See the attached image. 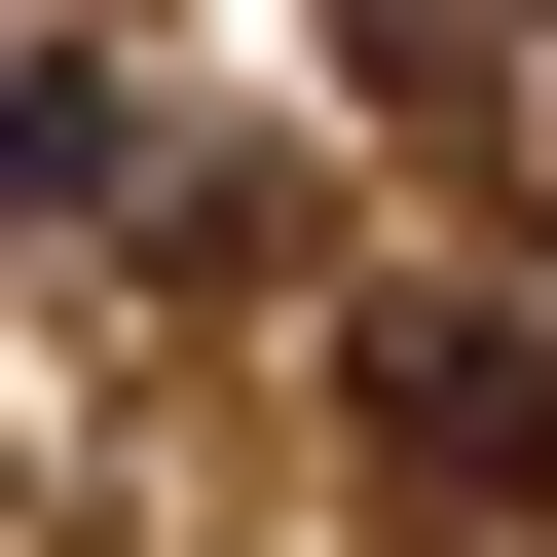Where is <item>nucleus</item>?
Returning <instances> with one entry per match:
<instances>
[{
  "instance_id": "f257e3e1",
  "label": "nucleus",
  "mask_w": 557,
  "mask_h": 557,
  "mask_svg": "<svg viewBox=\"0 0 557 557\" xmlns=\"http://www.w3.org/2000/svg\"><path fill=\"white\" fill-rule=\"evenodd\" d=\"M335 446H372L409 557H557V335L520 298H372L335 335Z\"/></svg>"
},
{
  "instance_id": "f03ea898",
  "label": "nucleus",
  "mask_w": 557,
  "mask_h": 557,
  "mask_svg": "<svg viewBox=\"0 0 557 557\" xmlns=\"http://www.w3.org/2000/svg\"><path fill=\"white\" fill-rule=\"evenodd\" d=\"M0 223H112V75L75 38H0Z\"/></svg>"
},
{
  "instance_id": "7ed1b4c3",
  "label": "nucleus",
  "mask_w": 557,
  "mask_h": 557,
  "mask_svg": "<svg viewBox=\"0 0 557 557\" xmlns=\"http://www.w3.org/2000/svg\"><path fill=\"white\" fill-rule=\"evenodd\" d=\"M483 112H520V186H557V38H520V75H483Z\"/></svg>"
}]
</instances>
